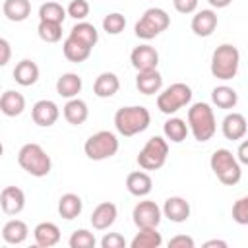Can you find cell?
I'll use <instances>...</instances> for the list:
<instances>
[{
    "label": "cell",
    "instance_id": "obj_40",
    "mask_svg": "<svg viewBox=\"0 0 248 248\" xmlns=\"http://www.w3.org/2000/svg\"><path fill=\"white\" fill-rule=\"evenodd\" d=\"M101 246H103V248H124V246H126V240H124V236L118 234V232H108V234L103 236Z\"/></svg>",
    "mask_w": 248,
    "mask_h": 248
},
{
    "label": "cell",
    "instance_id": "obj_21",
    "mask_svg": "<svg viewBox=\"0 0 248 248\" xmlns=\"http://www.w3.org/2000/svg\"><path fill=\"white\" fill-rule=\"evenodd\" d=\"M62 50H64V56H66L70 62H76V64L87 60L89 54H91V46H89V45H85V43H81V41H78V39H74V37H70V35H68V39L64 41Z\"/></svg>",
    "mask_w": 248,
    "mask_h": 248
},
{
    "label": "cell",
    "instance_id": "obj_2",
    "mask_svg": "<svg viewBox=\"0 0 248 248\" xmlns=\"http://www.w3.org/2000/svg\"><path fill=\"white\" fill-rule=\"evenodd\" d=\"M188 128L198 141H207L217 130L213 108L207 103H194L188 108Z\"/></svg>",
    "mask_w": 248,
    "mask_h": 248
},
{
    "label": "cell",
    "instance_id": "obj_35",
    "mask_svg": "<svg viewBox=\"0 0 248 248\" xmlns=\"http://www.w3.org/2000/svg\"><path fill=\"white\" fill-rule=\"evenodd\" d=\"M39 37L45 43H56L62 39V23H54V21H39L37 27Z\"/></svg>",
    "mask_w": 248,
    "mask_h": 248
},
{
    "label": "cell",
    "instance_id": "obj_9",
    "mask_svg": "<svg viewBox=\"0 0 248 248\" xmlns=\"http://www.w3.org/2000/svg\"><path fill=\"white\" fill-rule=\"evenodd\" d=\"M192 99V89L186 83H172L170 87H167L163 93H159L157 97V108L163 114H172L178 108L186 107Z\"/></svg>",
    "mask_w": 248,
    "mask_h": 248
},
{
    "label": "cell",
    "instance_id": "obj_22",
    "mask_svg": "<svg viewBox=\"0 0 248 248\" xmlns=\"http://www.w3.org/2000/svg\"><path fill=\"white\" fill-rule=\"evenodd\" d=\"M14 79L19 85H23V87L33 85L39 79V66L33 60H27V58L21 60V62H17L16 68H14Z\"/></svg>",
    "mask_w": 248,
    "mask_h": 248
},
{
    "label": "cell",
    "instance_id": "obj_12",
    "mask_svg": "<svg viewBox=\"0 0 248 248\" xmlns=\"http://www.w3.org/2000/svg\"><path fill=\"white\" fill-rule=\"evenodd\" d=\"M31 116H33V122L37 126H43V128H48L52 126L58 116H60V110L56 107V103L48 101V99H43V101H37L33 105V110H31Z\"/></svg>",
    "mask_w": 248,
    "mask_h": 248
},
{
    "label": "cell",
    "instance_id": "obj_26",
    "mask_svg": "<svg viewBox=\"0 0 248 248\" xmlns=\"http://www.w3.org/2000/svg\"><path fill=\"white\" fill-rule=\"evenodd\" d=\"M87 114H89V108H87L85 101H81V99H76L74 97V99H70L64 105V118L70 124H74V126L83 124L87 120Z\"/></svg>",
    "mask_w": 248,
    "mask_h": 248
},
{
    "label": "cell",
    "instance_id": "obj_44",
    "mask_svg": "<svg viewBox=\"0 0 248 248\" xmlns=\"http://www.w3.org/2000/svg\"><path fill=\"white\" fill-rule=\"evenodd\" d=\"M236 155H238V161H240L242 165H248V140H244V141L238 145Z\"/></svg>",
    "mask_w": 248,
    "mask_h": 248
},
{
    "label": "cell",
    "instance_id": "obj_10",
    "mask_svg": "<svg viewBox=\"0 0 248 248\" xmlns=\"http://www.w3.org/2000/svg\"><path fill=\"white\" fill-rule=\"evenodd\" d=\"M132 217H134V223L138 229H151L161 223V209L155 202L143 200L134 207Z\"/></svg>",
    "mask_w": 248,
    "mask_h": 248
},
{
    "label": "cell",
    "instance_id": "obj_34",
    "mask_svg": "<svg viewBox=\"0 0 248 248\" xmlns=\"http://www.w3.org/2000/svg\"><path fill=\"white\" fill-rule=\"evenodd\" d=\"M66 10L58 2H46L39 8V21H54V23H64L66 19Z\"/></svg>",
    "mask_w": 248,
    "mask_h": 248
},
{
    "label": "cell",
    "instance_id": "obj_43",
    "mask_svg": "<svg viewBox=\"0 0 248 248\" xmlns=\"http://www.w3.org/2000/svg\"><path fill=\"white\" fill-rule=\"evenodd\" d=\"M0 50H2V56H0V66H6L10 62V43L6 39H0Z\"/></svg>",
    "mask_w": 248,
    "mask_h": 248
},
{
    "label": "cell",
    "instance_id": "obj_17",
    "mask_svg": "<svg viewBox=\"0 0 248 248\" xmlns=\"http://www.w3.org/2000/svg\"><path fill=\"white\" fill-rule=\"evenodd\" d=\"M126 188H128V192H130L132 196L143 198V196H147V194L151 192L153 180H151V176H149L147 172H143V170H134V172H130V174L126 176Z\"/></svg>",
    "mask_w": 248,
    "mask_h": 248
},
{
    "label": "cell",
    "instance_id": "obj_42",
    "mask_svg": "<svg viewBox=\"0 0 248 248\" xmlns=\"http://www.w3.org/2000/svg\"><path fill=\"white\" fill-rule=\"evenodd\" d=\"M172 4L180 14H192L198 8V0H172Z\"/></svg>",
    "mask_w": 248,
    "mask_h": 248
},
{
    "label": "cell",
    "instance_id": "obj_31",
    "mask_svg": "<svg viewBox=\"0 0 248 248\" xmlns=\"http://www.w3.org/2000/svg\"><path fill=\"white\" fill-rule=\"evenodd\" d=\"M211 101L213 105H217L219 108H234V105L238 103V95L232 87L229 85H217L211 91Z\"/></svg>",
    "mask_w": 248,
    "mask_h": 248
},
{
    "label": "cell",
    "instance_id": "obj_37",
    "mask_svg": "<svg viewBox=\"0 0 248 248\" xmlns=\"http://www.w3.org/2000/svg\"><path fill=\"white\" fill-rule=\"evenodd\" d=\"M68 244H70V248H93L95 246V236L87 229H79V231L72 232Z\"/></svg>",
    "mask_w": 248,
    "mask_h": 248
},
{
    "label": "cell",
    "instance_id": "obj_5",
    "mask_svg": "<svg viewBox=\"0 0 248 248\" xmlns=\"http://www.w3.org/2000/svg\"><path fill=\"white\" fill-rule=\"evenodd\" d=\"M209 165H211V170L217 174V178L223 184H227V186H234L240 180V176H242L240 161H236L234 155L229 149H217V151H213Z\"/></svg>",
    "mask_w": 248,
    "mask_h": 248
},
{
    "label": "cell",
    "instance_id": "obj_30",
    "mask_svg": "<svg viewBox=\"0 0 248 248\" xmlns=\"http://www.w3.org/2000/svg\"><path fill=\"white\" fill-rule=\"evenodd\" d=\"M163 244L161 232H157V227L151 229H140V232L132 238V248H159Z\"/></svg>",
    "mask_w": 248,
    "mask_h": 248
},
{
    "label": "cell",
    "instance_id": "obj_3",
    "mask_svg": "<svg viewBox=\"0 0 248 248\" xmlns=\"http://www.w3.org/2000/svg\"><path fill=\"white\" fill-rule=\"evenodd\" d=\"M238 64H240V52L236 46L225 43V45H219L215 50H213V56H211V74L217 78V79H232L238 72Z\"/></svg>",
    "mask_w": 248,
    "mask_h": 248
},
{
    "label": "cell",
    "instance_id": "obj_4",
    "mask_svg": "<svg viewBox=\"0 0 248 248\" xmlns=\"http://www.w3.org/2000/svg\"><path fill=\"white\" fill-rule=\"evenodd\" d=\"M19 167L31 176H46L52 169V161L39 143H25L17 153Z\"/></svg>",
    "mask_w": 248,
    "mask_h": 248
},
{
    "label": "cell",
    "instance_id": "obj_45",
    "mask_svg": "<svg viewBox=\"0 0 248 248\" xmlns=\"http://www.w3.org/2000/svg\"><path fill=\"white\" fill-rule=\"evenodd\" d=\"M205 248H211V246H219V248H227V242L225 240H217V238H213V240H207L205 244H203Z\"/></svg>",
    "mask_w": 248,
    "mask_h": 248
},
{
    "label": "cell",
    "instance_id": "obj_1",
    "mask_svg": "<svg viewBox=\"0 0 248 248\" xmlns=\"http://www.w3.org/2000/svg\"><path fill=\"white\" fill-rule=\"evenodd\" d=\"M149 122H151L149 110L145 107H140V105L122 107L114 114V126H116L118 134H122L124 138H132V136L147 130Z\"/></svg>",
    "mask_w": 248,
    "mask_h": 248
},
{
    "label": "cell",
    "instance_id": "obj_19",
    "mask_svg": "<svg viewBox=\"0 0 248 248\" xmlns=\"http://www.w3.org/2000/svg\"><path fill=\"white\" fill-rule=\"evenodd\" d=\"M217 27V14L213 10H202L192 17V31L198 37H209Z\"/></svg>",
    "mask_w": 248,
    "mask_h": 248
},
{
    "label": "cell",
    "instance_id": "obj_15",
    "mask_svg": "<svg viewBox=\"0 0 248 248\" xmlns=\"http://www.w3.org/2000/svg\"><path fill=\"white\" fill-rule=\"evenodd\" d=\"M246 128H248L246 118H244V114H240V112H229V114L223 118V124H221L223 136H225L227 140H231V141L244 138Z\"/></svg>",
    "mask_w": 248,
    "mask_h": 248
},
{
    "label": "cell",
    "instance_id": "obj_16",
    "mask_svg": "<svg viewBox=\"0 0 248 248\" xmlns=\"http://www.w3.org/2000/svg\"><path fill=\"white\" fill-rule=\"evenodd\" d=\"M163 215L167 219H170L172 223H184L190 217V203L180 196H172L165 202Z\"/></svg>",
    "mask_w": 248,
    "mask_h": 248
},
{
    "label": "cell",
    "instance_id": "obj_14",
    "mask_svg": "<svg viewBox=\"0 0 248 248\" xmlns=\"http://www.w3.org/2000/svg\"><path fill=\"white\" fill-rule=\"evenodd\" d=\"M116 215H118L116 205L112 202H103V203H99L93 209V213H91V225L97 231H105V229H108L116 221Z\"/></svg>",
    "mask_w": 248,
    "mask_h": 248
},
{
    "label": "cell",
    "instance_id": "obj_8",
    "mask_svg": "<svg viewBox=\"0 0 248 248\" xmlns=\"http://www.w3.org/2000/svg\"><path fill=\"white\" fill-rule=\"evenodd\" d=\"M83 149H85V155L91 161H103V159L112 157L118 151V140H116V136L112 132L101 130V132L89 136V140L85 141Z\"/></svg>",
    "mask_w": 248,
    "mask_h": 248
},
{
    "label": "cell",
    "instance_id": "obj_29",
    "mask_svg": "<svg viewBox=\"0 0 248 248\" xmlns=\"http://www.w3.org/2000/svg\"><path fill=\"white\" fill-rule=\"evenodd\" d=\"M83 209V202L78 194H64L58 202V213L62 219H76Z\"/></svg>",
    "mask_w": 248,
    "mask_h": 248
},
{
    "label": "cell",
    "instance_id": "obj_11",
    "mask_svg": "<svg viewBox=\"0 0 248 248\" xmlns=\"http://www.w3.org/2000/svg\"><path fill=\"white\" fill-rule=\"evenodd\" d=\"M130 62L138 72H149V70H157L159 64V52L149 46V45H140L132 50L130 54Z\"/></svg>",
    "mask_w": 248,
    "mask_h": 248
},
{
    "label": "cell",
    "instance_id": "obj_32",
    "mask_svg": "<svg viewBox=\"0 0 248 248\" xmlns=\"http://www.w3.org/2000/svg\"><path fill=\"white\" fill-rule=\"evenodd\" d=\"M70 37H74V39H78V41L89 45L91 48H93V46L97 45V41H99V33H97V29H95V25H91V23H87V21L76 23V25L72 27V31H70Z\"/></svg>",
    "mask_w": 248,
    "mask_h": 248
},
{
    "label": "cell",
    "instance_id": "obj_25",
    "mask_svg": "<svg viewBox=\"0 0 248 248\" xmlns=\"http://www.w3.org/2000/svg\"><path fill=\"white\" fill-rule=\"evenodd\" d=\"M81 78L74 72H68V74H62L56 81V91L60 97H66V99H74L79 91H81Z\"/></svg>",
    "mask_w": 248,
    "mask_h": 248
},
{
    "label": "cell",
    "instance_id": "obj_20",
    "mask_svg": "<svg viewBox=\"0 0 248 248\" xmlns=\"http://www.w3.org/2000/svg\"><path fill=\"white\" fill-rule=\"evenodd\" d=\"M25 108V97L17 91H4L2 97H0V110L6 114V116H19Z\"/></svg>",
    "mask_w": 248,
    "mask_h": 248
},
{
    "label": "cell",
    "instance_id": "obj_18",
    "mask_svg": "<svg viewBox=\"0 0 248 248\" xmlns=\"http://www.w3.org/2000/svg\"><path fill=\"white\" fill-rule=\"evenodd\" d=\"M33 236H35V242L37 246L41 248H50L54 244L60 242V229L50 223V221H45V223H39L33 231Z\"/></svg>",
    "mask_w": 248,
    "mask_h": 248
},
{
    "label": "cell",
    "instance_id": "obj_46",
    "mask_svg": "<svg viewBox=\"0 0 248 248\" xmlns=\"http://www.w3.org/2000/svg\"><path fill=\"white\" fill-rule=\"evenodd\" d=\"M207 2H209L213 8H227L232 0H207Z\"/></svg>",
    "mask_w": 248,
    "mask_h": 248
},
{
    "label": "cell",
    "instance_id": "obj_13",
    "mask_svg": "<svg viewBox=\"0 0 248 248\" xmlns=\"http://www.w3.org/2000/svg\"><path fill=\"white\" fill-rule=\"evenodd\" d=\"M0 205L6 215H17L25 207V194L17 186H6L0 194Z\"/></svg>",
    "mask_w": 248,
    "mask_h": 248
},
{
    "label": "cell",
    "instance_id": "obj_23",
    "mask_svg": "<svg viewBox=\"0 0 248 248\" xmlns=\"http://www.w3.org/2000/svg\"><path fill=\"white\" fill-rule=\"evenodd\" d=\"M136 87L140 89V93L143 95H153L159 93V89L163 87V78L157 70H149V72H138L136 78Z\"/></svg>",
    "mask_w": 248,
    "mask_h": 248
},
{
    "label": "cell",
    "instance_id": "obj_36",
    "mask_svg": "<svg viewBox=\"0 0 248 248\" xmlns=\"http://www.w3.org/2000/svg\"><path fill=\"white\" fill-rule=\"evenodd\" d=\"M124 27H126V17H124L122 14H118V12L108 14V16H105V19H103V29H105L108 35H118V33L124 31Z\"/></svg>",
    "mask_w": 248,
    "mask_h": 248
},
{
    "label": "cell",
    "instance_id": "obj_28",
    "mask_svg": "<svg viewBox=\"0 0 248 248\" xmlns=\"http://www.w3.org/2000/svg\"><path fill=\"white\" fill-rule=\"evenodd\" d=\"M2 12L10 21H23L31 14V2L29 0H4Z\"/></svg>",
    "mask_w": 248,
    "mask_h": 248
},
{
    "label": "cell",
    "instance_id": "obj_24",
    "mask_svg": "<svg viewBox=\"0 0 248 248\" xmlns=\"http://www.w3.org/2000/svg\"><path fill=\"white\" fill-rule=\"evenodd\" d=\"M118 87H120V81H118L116 74H112V72H103V74L95 79V83H93V93H95L97 97H101V99H108V97H112V95L118 91Z\"/></svg>",
    "mask_w": 248,
    "mask_h": 248
},
{
    "label": "cell",
    "instance_id": "obj_33",
    "mask_svg": "<svg viewBox=\"0 0 248 248\" xmlns=\"http://www.w3.org/2000/svg\"><path fill=\"white\" fill-rule=\"evenodd\" d=\"M163 132H165L167 140H170L172 143H180L188 136V124L182 118H169L163 126Z\"/></svg>",
    "mask_w": 248,
    "mask_h": 248
},
{
    "label": "cell",
    "instance_id": "obj_39",
    "mask_svg": "<svg viewBox=\"0 0 248 248\" xmlns=\"http://www.w3.org/2000/svg\"><path fill=\"white\" fill-rule=\"evenodd\" d=\"M66 12L74 19H85L89 16V4H87V0H72Z\"/></svg>",
    "mask_w": 248,
    "mask_h": 248
},
{
    "label": "cell",
    "instance_id": "obj_7",
    "mask_svg": "<svg viewBox=\"0 0 248 248\" xmlns=\"http://www.w3.org/2000/svg\"><path fill=\"white\" fill-rule=\"evenodd\" d=\"M169 155V143L167 140H163L161 136H153L147 140V143L143 145V149L138 155V165L143 170H157L165 165Z\"/></svg>",
    "mask_w": 248,
    "mask_h": 248
},
{
    "label": "cell",
    "instance_id": "obj_6",
    "mask_svg": "<svg viewBox=\"0 0 248 248\" xmlns=\"http://www.w3.org/2000/svg\"><path fill=\"white\" fill-rule=\"evenodd\" d=\"M169 25H170V17H169V14L165 10H161V8H149V10L143 12V16L136 23L134 31H136V35L140 39L149 41V39L157 37L159 33H163Z\"/></svg>",
    "mask_w": 248,
    "mask_h": 248
},
{
    "label": "cell",
    "instance_id": "obj_27",
    "mask_svg": "<svg viewBox=\"0 0 248 248\" xmlns=\"http://www.w3.org/2000/svg\"><path fill=\"white\" fill-rule=\"evenodd\" d=\"M27 234H29V229L19 219H12L2 227V238L8 244H21L27 238Z\"/></svg>",
    "mask_w": 248,
    "mask_h": 248
},
{
    "label": "cell",
    "instance_id": "obj_41",
    "mask_svg": "<svg viewBox=\"0 0 248 248\" xmlns=\"http://www.w3.org/2000/svg\"><path fill=\"white\" fill-rule=\"evenodd\" d=\"M169 246L170 248H194V238L186 234H176L169 240Z\"/></svg>",
    "mask_w": 248,
    "mask_h": 248
},
{
    "label": "cell",
    "instance_id": "obj_38",
    "mask_svg": "<svg viewBox=\"0 0 248 248\" xmlns=\"http://www.w3.org/2000/svg\"><path fill=\"white\" fill-rule=\"evenodd\" d=\"M232 219L238 225H248V196L234 202V205H232Z\"/></svg>",
    "mask_w": 248,
    "mask_h": 248
}]
</instances>
